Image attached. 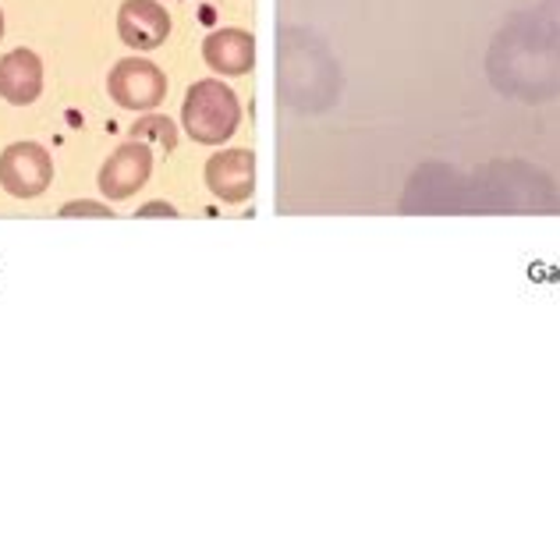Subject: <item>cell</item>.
Masks as SVG:
<instances>
[{
  "label": "cell",
  "mask_w": 560,
  "mask_h": 560,
  "mask_svg": "<svg viewBox=\"0 0 560 560\" xmlns=\"http://www.w3.org/2000/svg\"><path fill=\"white\" fill-rule=\"evenodd\" d=\"M182 121L188 128V136L202 145H224L242 121L238 96L220 79H202L188 90L182 103Z\"/></svg>",
  "instance_id": "obj_2"
},
{
  "label": "cell",
  "mask_w": 560,
  "mask_h": 560,
  "mask_svg": "<svg viewBox=\"0 0 560 560\" xmlns=\"http://www.w3.org/2000/svg\"><path fill=\"white\" fill-rule=\"evenodd\" d=\"M117 36L131 50H156L171 36V14L160 0H125L117 11Z\"/></svg>",
  "instance_id": "obj_6"
},
{
  "label": "cell",
  "mask_w": 560,
  "mask_h": 560,
  "mask_svg": "<svg viewBox=\"0 0 560 560\" xmlns=\"http://www.w3.org/2000/svg\"><path fill=\"white\" fill-rule=\"evenodd\" d=\"M490 75L504 93L542 100L560 93V33L518 19L497 36Z\"/></svg>",
  "instance_id": "obj_1"
},
{
  "label": "cell",
  "mask_w": 560,
  "mask_h": 560,
  "mask_svg": "<svg viewBox=\"0 0 560 560\" xmlns=\"http://www.w3.org/2000/svg\"><path fill=\"white\" fill-rule=\"evenodd\" d=\"M85 217V213H93V217H110V210L107 206H96V202H71V206H65L61 210V217Z\"/></svg>",
  "instance_id": "obj_11"
},
{
  "label": "cell",
  "mask_w": 560,
  "mask_h": 560,
  "mask_svg": "<svg viewBox=\"0 0 560 560\" xmlns=\"http://www.w3.org/2000/svg\"><path fill=\"white\" fill-rule=\"evenodd\" d=\"M43 93V61L33 50H11L0 57V96L14 107H25V103H36Z\"/></svg>",
  "instance_id": "obj_9"
},
{
  "label": "cell",
  "mask_w": 560,
  "mask_h": 560,
  "mask_svg": "<svg viewBox=\"0 0 560 560\" xmlns=\"http://www.w3.org/2000/svg\"><path fill=\"white\" fill-rule=\"evenodd\" d=\"M206 185L220 202H245L256 188L253 150H224L206 164Z\"/></svg>",
  "instance_id": "obj_7"
},
{
  "label": "cell",
  "mask_w": 560,
  "mask_h": 560,
  "mask_svg": "<svg viewBox=\"0 0 560 560\" xmlns=\"http://www.w3.org/2000/svg\"><path fill=\"white\" fill-rule=\"evenodd\" d=\"M202 61L220 75H248L256 61L253 33L245 28H217L202 39Z\"/></svg>",
  "instance_id": "obj_8"
},
{
  "label": "cell",
  "mask_w": 560,
  "mask_h": 560,
  "mask_svg": "<svg viewBox=\"0 0 560 560\" xmlns=\"http://www.w3.org/2000/svg\"><path fill=\"white\" fill-rule=\"evenodd\" d=\"M54 182V160L39 142H14L0 153V188L14 199H36Z\"/></svg>",
  "instance_id": "obj_3"
},
{
  "label": "cell",
  "mask_w": 560,
  "mask_h": 560,
  "mask_svg": "<svg viewBox=\"0 0 560 560\" xmlns=\"http://www.w3.org/2000/svg\"><path fill=\"white\" fill-rule=\"evenodd\" d=\"M0 39H4V11H0Z\"/></svg>",
  "instance_id": "obj_13"
},
{
  "label": "cell",
  "mask_w": 560,
  "mask_h": 560,
  "mask_svg": "<svg viewBox=\"0 0 560 560\" xmlns=\"http://www.w3.org/2000/svg\"><path fill=\"white\" fill-rule=\"evenodd\" d=\"M131 139H142V142H153L156 150H178V128H174L171 117L164 114H150V117H142V121L131 125Z\"/></svg>",
  "instance_id": "obj_10"
},
{
  "label": "cell",
  "mask_w": 560,
  "mask_h": 560,
  "mask_svg": "<svg viewBox=\"0 0 560 560\" xmlns=\"http://www.w3.org/2000/svg\"><path fill=\"white\" fill-rule=\"evenodd\" d=\"M142 213H167V217H174V210H171V206H164V202H153L150 210H142Z\"/></svg>",
  "instance_id": "obj_12"
},
{
  "label": "cell",
  "mask_w": 560,
  "mask_h": 560,
  "mask_svg": "<svg viewBox=\"0 0 560 560\" xmlns=\"http://www.w3.org/2000/svg\"><path fill=\"white\" fill-rule=\"evenodd\" d=\"M107 93L117 107H125V110H153L167 96V75L153 61L125 57V61H117L110 71Z\"/></svg>",
  "instance_id": "obj_4"
},
{
  "label": "cell",
  "mask_w": 560,
  "mask_h": 560,
  "mask_svg": "<svg viewBox=\"0 0 560 560\" xmlns=\"http://www.w3.org/2000/svg\"><path fill=\"white\" fill-rule=\"evenodd\" d=\"M150 171H153V153H150V145H145L142 139L136 142H125V145H117L114 156L103 164L100 171V191L107 199H128V196H136V191L150 182Z\"/></svg>",
  "instance_id": "obj_5"
}]
</instances>
